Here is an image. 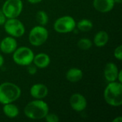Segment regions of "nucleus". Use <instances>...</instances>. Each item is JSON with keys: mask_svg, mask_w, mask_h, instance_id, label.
Instances as JSON below:
<instances>
[{"mask_svg": "<svg viewBox=\"0 0 122 122\" xmlns=\"http://www.w3.org/2000/svg\"><path fill=\"white\" fill-rule=\"evenodd\" d=\"M36 21L39 23V24L41 26L46 25L49 21V16H48L46 12L44 11H42V10L37 11V13L36 14Z\"/></svg>", "mask_w": 122, "mask_h": 122, "instance_id": "19", "label": "nucleus"}, {"mask_svg": "<svg viewBox=\"0 0 122 122\" xmlns=\"http://www.w3.org/2000/svg\"><path fill=\"white\" fill-rule=\"evenodd\" d=\"M115 2L114 0H94L93 6L94 9L101 12L107 13L109 12L114 7Z\"/></svg>", "mask_w": 122, "mask_h": 122, "instance_id": "13", "label": "nucleus"}, {"mask_svg": "<svg viewBox=\"0 0 122 122\" xmlns=\"http://www.w3.org/2000/svg\"><path fill=\"white\" fill-rule=\"evenodd\" d=\"M69 104L73 110L76 112H81L86 109L87 101L86 98L79 93L72 94L69 99Z\"/></svg>", "mask_w": 122, "mask_h": 122, "instance_id": "9", "label": "nucleus"}, {"mask_svg": "<svg viewBox=\"0 0 122 122\" xmlns=\"http://www.w3.org/2000/svg\"><path fill=\"white\" fill-rule=\"evenodd\" d=\"M76 21L71 16H63L58 18L54 24V29L57 33L67 34L71 32L76 28Z\"/></svg>", "mask_w": 122, "mask_h": 122, "instance_id": "7", "label": "nucleus"}, {"mask_svg": "<svg viewBox=\"0 0 122 122\" xmlns=\"http://www.w3.org/2000/svg\"><path fill=\"white\" fill-rule=\"evenodd\" d=\"M117 81H119V83H122V70L119 71V74L117 76Z\"/></svg>", "mask_w": 122, "mask_h": 122, "instance_id": "25", "label": "nucleus"}, {"mask_svg": "<svg viewBox=\"0 0 122 122\" xmlns=\"http://www.w3.org/2000/svg\"><path fill=\"white\" fill-rule=\"evenodd\" d=\"M77 46L81 50H89L92 46V41L87 38H82L78 41Z\"/></svg>", "mask_w": 122, "mask_h": 122, "instance_id": "20", "label": "nucleus"}, {"mask_svg": "<svg viewBox=\"0 0 122 122\" xmlns=\"http://www.w3.org/2000/svg\"><path fill=\"white\" fill-rule=\"evenodd\" d=\"M28 2H29L30 4H38L39 2H41L42 0H27Z\"/></svg>", "mask_w": 122, "mask_h": 122, "instance_id": "26", "label": "nucleus"}, {"mask_svg": "<svg viewBox=\"0 0 122 122\" xmlns=\"http://www.w3.org/2000/svg\"><path fill=\"white\" fill-rule=\"evenodd\" d=\"M122 122V117H117V118H115L113 122Z\"/></svg>", "mask_w": 122, "mask_h": 122, "instance_id": "27", "label": "nucleus"}, {"mask_svg": "<svg viewBox=\"0 0 122 122\" xmlns=\"http://www.w3.org/2000/svg\"><path fill=\"white\" fill-rule=\"evenodd\" d=\"M6 19L7 18L4 15V14L3 13L2 10H0V26L1 25H4V24L6 21Z\"/></svg>", "mask_w": 122, "mask_h": 122, "instance_id": "24", "label": "nucleus"}, {"mask_svg": "<svg viewBox=\"0 0 122 122\" xmlns=\"http://www.w3.org/2000/svg\"><path fill=\"white\" fill-rule=\"evenodd\" d=\"M4 57L2 56V55L0 54V67H1L4 64Z\"/></svg>", "mask_w": 122, "mask_h": 122, "instance_id": "28", "label": "nucleus"}, {"mask_svg": "<svg viewBox=\"0 0 122 122\" xmlns=\"http://www.w3.org/2000/svg\"><path fill=\"white\" fill-rule=\"evenodd\" d=\"M4 28L9 36L14 38L21 37L25 33L24 25L17 18L8 19L4 24Z\"/></svg>", "mask_w": 122, "mask_h": 122, "instance_id": "6", "label": "nucleus"}, {"mask_svg": "<svg viewBox=\"0 0 122 122\" xmlns=\"http://www.w3.org/2000/svg\"><path fill=\"white\" fill-rule=\"evenodd\" d=\"M49 32L44 26H36L33 27L29 34V41L32 46H39L44 44L48 39Z\"/></svg>", "mask_w": 122, "mask_h": 122, "instance_id": "5", "label": "nucleus"}, {"mask_svg": "<svg viewBox=\"0 0 122 122\" xmlns=\"http://www.w3.org/2000/svg\"><path fill=\"white\" fill-rule=\"evenodd\" d=\"M46 122H58L59 121V117L55 114H47L44 117Z\"/></svg>", "mask_w": 122, "mask_h": 122, "instance_id": "21", "label": "nucleus"}, {"mask_svg": "<svg viewBox=\"0 0 122 122\" xmlns=\"http://www.w3.org/2000/svg\"><path fill=\"white\" fill-rule=\"evenodd\" d=\"M23 9L21 0H6L2 6V11L7 19L17 18Z\"/></svg>", "mask_w": 122, "mask_h": 122, "instance_id": "8", "label": "nucleus"}, {"mask_svg": "<svg viewBox=\"0 0 122 122\" xmlns=\"http://www.w3.org/2000/svg\"><path fill=\"white\" fill-rule=\"evenodd\" d=\"M109 39V36L107 31H99L94 37V44L97 47H103L108 43Z\"/></svg>", "mask_w": 122, "mask_h": 122, "instance_id": "16", "label": "nucleus"}, {"mask_svg": "<svg viewBox=\"0 0 122 122\" xmlns=\"http://www.w3.org/2000/svg\"><path fill=\"white\" fill-rule=\"evenodd\" d=\"M51 62L50 57L45 53H39L34 55L32 63L36 66V68L44 69L46 68Z\"/></svg>", "mask_w": 122, "mask_h": 122, "instance_id": "14", "label": "nucleus"}, {"mask_svg": "<svg viewBox=\"0 0 122 122\" xmlns=\"http://www.w3.org/2000/svg\"><path fill=\"white\" fill-rule=\"evenodd\" d=\"M3 105V112L6 117L9 119H14L18 117L19 114V110L16 105L13 104L12 103L6 104Z\"/></svg>", "mask_w": 122, "mask_h": 122, "instance_id": "17", "label": "nucleus"}, {"mask_svg": "<svg viewBox=\"0 0 122 122\" xmlns=\"http://www.w3.org/2000/svg\"><path fill=\"white\" fill-rule=\"evenodd\" d=\"M115 3H117V4H121L122 2V0H114Z\"/></svg>", "mask_w": 122, "mask_h": 122, "instance_id": "29", "label": "nucleus"}, {"mask_svg": "<svg viewBox=\"0 0 122 122\" xmlns=\"http://www.w3.org/2000/svg\"><path fill=\"white\" fill-rule=\"evenodd\" d=\"M76 26H77L79 31L82 32H87L92 30V29L93 28V23L89 19H83L78 21Z\"/></svg>", "mask_w": 122, "mask_h": 122, "instance_id": "18", "label": "nucleus"}, {"mask_svg": "<svg viewBox=\"0 0 122 122\" xmlns=\"http://www.w3.org/2000/svg\"><path fill=\"white\" fill-rule=\"evenodd\" d=\"M19 86L11 82H4L0 84V103L6 104L13 103L21 96Z\"/></svg>", "mask_w": 122, "mask_h": 122, "instance_id": "3", "label": "nucleus"}, {"mask_svg": "<svg viewBox=\"0 0 122 122\" xmlns=\"http://www.w3.org/2000/svg\"><path fill=\"white\" fill-rule=\"evenodd\" d=\"M49 111L47 103L41 99H36L29 102L24 109L25 116L32 120L44 119Z\"/></svg>", "mask_w": 122, "mask_h": 122, "instance_id": "1", "label": "nucleus"}, {"mask_svg": "<svg viewBox=\"0 0 122 122\" xmlns=\"http://www.w3.org/2000/svg\"><path fill=\"white\" fill-rule=\"evenodd\" d=\"M27 71L28 73L30 74V75H34L36 71H37V69H36V66L34 64L32 65L31 64L28 65L27 66Z\"/></svg>", "mask_w": 122, "mask_h": 122, "instance_id": "23", "label": "nucleus"}, {"mask_svg": "<svg viewBox=\"0 0 122 122\" xmlns=\"http://www.w3.org/2000/svg\"><path fill=\"white\" fill-rule=\"evenodd\" d=\"M104 98L111 107H121L122 104V83L117 81L109 82L104 92Z\"/></svg>", "mask_w": 122, "mask_h": 122, "instance_id": "2", "label": "nucleus"}, {"mask_svg": "<svg viewBox=\"0 0 122 122\" xmlns=\"http://www.w3.org/2000/svg\"><path fill=\"white\" fill-rule=\"evenodd\" d=\"M114 57L121 61L122 59V45H119L118 46L114 51Z\"/></svg>", "mask_w": 122, "mask_h": 122, "instance_id": "22", "label": "nucleus"}, {"mask_svg": "<svg viewBox=\"0 0 122 122\" xmlns=\"http://www.w3.org/2000/svg\"><path fill=\"white\" fill-rule=\"evenodd\" d=\"M17 48V42L14 37L6 36L0 42V50L4 54H11Z\"/></svg>", "mask_w": 122, "mask_h": 122, "instance_id": "10", "label": "nucleus"}, {"mask_svg": "<svg viewBox=\"0 0 122 122\" xmlns=\"http://www.w3.org/2000/svg\"><path fill=\"white\" fill-rule=\"evenodd\" d=\"M82 77L83 71L79 68H71L67 71L66 74V79L72 83L79 81L82 79Z\"/></svg>", "mask_w": 122, "mask_h": 122, "instance_id": "15", "label": "nucleus"}, {"mask_svg": "<svg viewBox=\"0 0 122 122\" xmlns=\"http://www.w3.org/2000/svg\"><path fill=\"white\" fill-rule=\"evenodd\" d=\"M49 93L48 88L43 84H35L30 89L31 96L36 99H42L45 98Z\"/></svg>", "mask_w": 122, "mask_h": 122, "instance_id": "12", "label": "nucleus"}, {"mask_svg": "<svg viewBox=\"0 0 122 122\" xmlns=\"http://www.w3.org/2000/svg\"><path fill=\"white\" fill-rule=\"evenodd\" d=\"M119 69L117 66L113 62H109L105 66L104 70V75L105 79L108 82H112L117 80V76L119 74Z\"/></svg>", "mask_w": 122, "mask_h": 122, "instance_id": "11", "label": "nucleus"}, {"mask_svg": "<svg viewBox=\"0 0 122 122\" xmlns=\"http://www.w3.org/2000/svg\"><path fill=\"white\" fill-rule=\"evenodd\" d=\"M34 54L33 51L27 46H20L16 48L13 52V60L19 66H28L32 64Z\"/></svg>", "mask_w": 122, "mask_h": 122, "instance_id": "4", "label": "nucleus"}]
</instances>
